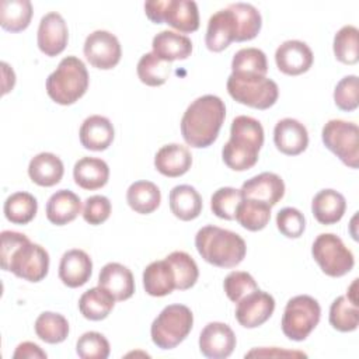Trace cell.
<instances>
[{
  "mask_svg": "<svg viewBox=\"0 0 359 359\" xmlns=\"http://www.w3.org/2000/svg\"><path fill=\"white\" fill-rule=\"evenodd\" d=\"M358 76L349 74L341 79L334 90V102L341 111H355L359 105Z\"/></svg>",
  "mask_w": 359,
  "mask_h": 359,
  "instance_id": "46",
  "label": "cell"
},
{
  "mask_svg": "<svg viewBox=\"0 0 359 359\" xmlns=\"http://www.w3.org/2000/svg\"><path fill=\"white\" fill-rule=\"evenodd\" d=\"M264 144V128L259 121L238 115L230 126V139L223 146L224 164L234 171H245L258 161V153Z\"/></svg>",
  "mask_w": 359,
  "mask_h": 359,
  "instance_id": "3",
  "label": "cell"
},
{
  "mask_svg": "<svg viewBox=\"0 0 359 359\" xmlns=\"http://www.w3.org/2000/svg\"><path fill=\"white\" fill-rule=\"evenodd\" d=\"M111 215V202L104 195H93L86 199L83 208V219L93 226H98L108 220Z\"/></svg>",
  "mask_w": 359,
  "mask_h": 359,
  "instance_id": "48",
  "label": "cell"
},
{
  "mask_svg": "<svg viewBox=\"0 0 359 359\" xmlns=\"http://www.w3.org/2000/svg\"><path fill=\"white\" fill-rule=\"evenodd\" d=\"M247 356H297V358H306V353L297 352V351H282L278 348H262V349H252L245 355Z\"/></svg>",
  "mask_w": 359,
  "mask_h": 359,
  "instance_id": "50",
  "label": "cell"
},
{
  "mask_svg": "<svg viewBox=\"0 0 359 359\" xmlns=\"http://www.w3.org/2000/svg\"><path fill=\"white\" fill-rule=\"evenodd\" d=\"M275 310V299L259 289L237 302L236 320L244 328H257L269 320Z\"/></svg>",
  "mask_w": 359,
  "mask_h": 359,
  "instance_id": "13",
  "label": "cell"
},
{
  "mask_svg": "<svg viewBox=\"0 0 359 359\" xmlns=\"http://www.w3.org/2000/svg\"><path fill=\"white\" fill-rule=\"evenodd\" d=\"M143 287L147 294L163 297L175 289V276L167 259L154 261L143 271Z\"/></svg>",
  "mask_w": 359,
  "mask_h": 359,
  "instance_id": "29",
  "label": "cell"
},
{
  "mask_svg": "<svg viewBox=\"0 0 359 359\" xmlns=\"http://www.w3.org/2000/svg\"><path fill=\"white\" fill-rule=\"evenodd\" d=\"M168 264L171 265L175 276V289L187 290L191 289L199 276V269L194 258L184 251H172L165 257Z\"/></svg>",
  "mask_w": 359,
  "mask_h": 359,
  "instance_id": "38",
  "label": "cell"
},
{
  "mask_svg": "<svg viewBox=\"0 0 359 359\" xmlns=\"http://www.w3.org/2000/svg\"><path fill=\"white\" fill-rule=\"evenodd\" d=\"M35 334L39 339L46 344H60L69 335V323L67 320L53 311H43L35 320Z\"/></svg>",
  "mask_w": 359,
  "mask_h": 359,
  "instance_id": "37",
  "label": "cell"
},
{
  "mask_svg": "<svg viewBox=\"0 0 359 359\" xmlns=\"http://www.w3.org/2000/svg\"><path fill=\"white\" fill-rule=\"evenodd\" d=\"M4 216L14 224L29 223L38 210V202L34 195L20 191L11 194L4 202Z\"/></svg>",
  "mask_w": 359,
  "mask_h": 359,
  "instance_id": "36",
  "label": "cell"
},
{
  "mask_svg": "<svg viewBox=\"0 0 359 359\" xmlns=\"http://www.w3.org/2000/svg\"><path fill=\"white\" fill-rule=\"evenodd\" d=\"M0 261L4 271L28 282L42 280L49 271L48 251L18 231H1Z\"/></svg>",
  "mask_w": 359,
  "mask_h": 359,
  "instance_id": "1",
  "label": "cell"
},
{
  "mask_svg": "<svg viewBox=\"0 0 359 359\" xmlns=\"http://www.w3.org/2000/svg\"><path fill=\"white\" fill-rule=\"evenodd\" d=\"M231 73L266 76L268 62L265 53L258 48H243L237 50L231 60Z\"/></svg>",
  "mask_w": 359,
  "mask_h": 359,
  "instance_id": "39",
  "label": "cell"
},
{
  "mask_svg": "<svg viewBox=\"0 0 359 359\" xmlns=\"http://www.w3.org/2000/svg\"><path fill=\"white\" fill-rule=\"evenodd\" d=\"M144 13L151 22L168 24L182 34L199 28V11L192 0H149L144 3Z\"/></svg>",
  "mask_w": 359,
  "mask_h": 359,
  "instance_id": "8",
  "label": "cell"
},
{
  "mask_svg": "<svg viewBox=\"0 0 359 359\" xmlns=\"http://www.w3.org/2000/svg\"><path fill=\"white\" fill-rule=\"evenodd\" d=\"M79 136L84 149L102 151L111 146L115 130L108 118L101 115H91L83 121Z\"/></svg>",
  "mask_w": 359,
  "mask_h": 359,
  "instance_id": "22",
  "label": "cell"
},
{
  "mask_svg": "<svg viewBox=\"0 0 359 359\" xmlns=\"http://www.w3.org/2000/svg\"><path fill=\"white\" fill-rule=\"evenodd\" d=\"M223 289L226 296L237 303L240 302L243 297H245L247 294L252 293L254 290L258 289V285L255 282V279L244 271H233L230 272L223 282Z\"/></svg>",
  "mask_w": 359,
  "mask_h": 359,
  "instance_id": "45",
  "label": "cell"
},
{
  "mask_svg": "<svg viewBox=\"0 0 359 359\" xmlns=\"http://www.w3.org/2000/svg\"><path fill=\"white\" fill-rule=\"evenodd\" d=\"M65 172L62 160L53 153H39L28 164V175L39 187H53L60 182Z\"/></svg>",
  "mask_w": 359,
  "mask_h": 359,
  "instance_id": "28",
  "label": "cell"
},
{
  "mask_svg": "<svg viewBox=\"0 0 359 359\" xmlns=\"http://www.w3.org/2000/svg\"><path fill=\"white\" fill-rule=\"evenodd\" d=\"M321 317L318 302L309 294L292 297L282 316V331L292 341H304L317 327Z\"/></svg>",
  "mask_w": 359,
  "mask_h": 359,
  "instance_id": "9",
  "label": "cell"
},
{
  "mask_svg": "<svg viewBox=\"0 0 359 359\" xmlns=\"http://www.w3.org/2000/svg\"><path fill=\"white\" fill-rule=\"evenodd\" d=\"M324 146L349 168L359 164V128L342 119L328 121L321 132Z\"/></svg>",
  "mask_w": 359,
  "mask_h": 359,
  "instance_id": "11",
  "label": "cell"
},
{
  "mask_svg": "<svg viewBox=\"0 0 359 359\" xmlns=\"http://www.w3.org/2000/svg\"><path fill=\"white\" fill-rule=\"evenodd\" d=\"M278 230L287 238H299L306 229V219L296 208H283L276 215Z\"/></svg>",
  "mask_w": 359,
  "mask_h": 359,
  "instance_id": "47",
  "label": "cell"
},
{
  "mask_svg": "<svg viewBox=\"0 0 359 359\" xmlns=\"http://www.w3.org/2000/svg\"><path fill=\"white\" fill-rule=\"evenodd\" d=\"M98 286L108 290L118 302L128 300L135 293V279L130 269L118 262H108L101 268Z\"/></svg>",
  "mask_w": 359,
  "mask_h": 359,
  "instance_id": "21",
  "label": "cell"
},
{
  "mask_svg": "<svg viewBox=\"0 0 359 359\" xmlns=\"http://www.w3.org/2000/svg\"><path fill=\"white\" fill-rule=\"evenodd\" d=\"M237 21L236 42H244L254 39L262 27V18L259 11L248 3H233L227 6Z\"/></svg>",
  "mask_w": 359,
  "mask_h": 359,
  "instance_id": "34",
  "label": "cell"
},
{
  "mask_svg": "<svg viewBox=\"0 0 359 359\" xmlns=\"http://www.w3.org/2000/svg\"><path fill=\"white\" fill-rule=\"evenodd\" d=\"M153 53L164 62L185 60L192 53V42L188 36L174 32V31H161L158 32L151 42Z\"/></svg>",
  "mask_w": 359,
  "mask_h": 359,
  "instance_id": "24",
  "label": "cell"
},
{
  "mask_svg": "<svg viewBox=\"0 0 359 359\" xmlns=\"http://www.w3.org/2000/svg\"><path fill=\"white\" fill-rule=\"evenodd\" d=\"M126 202L136 213L149 215L160 206L161 192L154 182L136 181L126 191Z\"/></svg>",
  "mask_w": 359,
  "mask_h": 359,
  "instance_id": "32",
  "label": "cell"
},
{
  "mask_svg": "<svg viewBox=\"0 0 359 359\" xmlns=\"http://www.w3.org/2000/svg\"><path fill=\"white\" fill-rule=\"evenodd\" d=\"M313 52L303 41L290 39L278 46L275 62L278 69L287 76H299L306 73L313 65Z\"/></svg>",
  "mask_w": 359,
  "mask_h": 359,
  "instance_id": "16",
  "label": "cell"
},
{
  "mask_svg": "<svg viewBox=\"0 0 359 359\" xmlns=\"http://www.w3.org/2000/svg\"><path fill=\"white\" fill-rule=\"evenodd\" d=\"M195 247L208 264L217 268L237 266L247 252L245 241L240 234L213 224L198 230Z\"/></svg>",
  "mask_w": 359,
  "mask_h": 359,
  "instance_id": "4",
  "label": "cell"
},
{
  "mask_svg": "<svg viewBox=\"0 0 359 359\" xmlns=\"http://www.w3.org/2000/svg\"><path fill=\"white\" fill-rule=\"evenodd\" d=\"M192 325L194 314L187 306L170 304L151 323V341L160 349H172L188 337Z\"/></svg>",
  "mask_w": 359,
  "mask_h": 359,
  "instance_id": "6",
  "label": "cell"
},
{
  "mask_svg": "<svg viewBox=\"0 0 359 359\" xmlns=\"http://www.w3.org/2000/svg\"><path fill=\"white\" fill-rule=\"evenodd\" d=\"M32 18L29 0H3L0 3V25L8 32L24 31Z\"/></svg>",
  "mask_w": 359,
  "mask_h": 359,
  "instance_id": "33",
  "label": "cell"
},
{
  "mask_svg": "<svg viewBox=\"0 0 359 359\" xmlns=\"http://www.w3.org/2000/svg\"><path fill=\"white\" fill-rule=\"evenodd\" d=\"M74 182L87 191L102 188L109 178L108 164L97 157H83L73 167Z\"/></svg>",
  "mask_w": 359,
  "mask_h": 359,
  "instance_id": "26",
  "label": "cell"
},
{
  "mask_svg": "<svg viewBox=\"0 0 359 359\" xmlns=\"http://www.w3.org/2000/svg\"><path fill=\"white\" fill-rule=\"evenodd\" d=\"M273 143L280 153L286 156H297L309 146L307 129L297 119L283 118L275 125Z\"/></svg>",
  "mask_w": 359,
  "mask_h": 359,
  "instance_id": "18",
  "label": "cell"
},
{
  "mask_svg": "<svg viewBox=\"0 0 359 359\" xmlns=\"http://www.w3.org/2000/svg\"><path fill=\"white\" fill-rule=\"evenodd\" d=\"M243 198L255 199L275 206L285 195V182L275 172H261L247 180L241 187Z\"/></svg>",
  "mask_w": 359,
  "mask_h": 359,
  "instance_id": "19",
  "label": "cell"
},
{
  "mask_svg": "<svg viewBox=\"0 0 359 359\" xmlns=\"http://www.w3.org/2000/svg\"><path fill=\"white\" fill-rule=\"evenodd\" d=\"M237 35V21L233 11L227 8H222L210 15L208 21L205 43L206 48L212 52L224 50Z\"/></svg>",
  "mask_w": 359,
  "mask_h": 359,
  "instance_id": "17",
  "label": "cell"
},
{
  "mask_svg": "<svg viewBox=\"0 0 359 359\" xmlns=\"http://www.w3.org/2000/svg\"><path fill=\"white\" fill-rule=\"evenodd\" d=\"M226 118L222 98L213 94L198 97L185 109L181 119V135L185 143L195 149L209 147L219 136Z\"/></svg>",
  "mask_w": 359,
  "mask_h": 359,
  "instance_id": "2",
  "label": "cell"
},
{
  "mask_svg": "<svg viewBox=\"0 0 359 359\" xmlns=\"http://www.w3.org/2000/svg\"><path fill=\"white\" fill-rule=\"evenodd\" d=\"M330 324L339 332L355 331L359 324L358 304L346 296H338L330 307Z\"/></svg>",
  "mask_w": 359,
  "mask_h": 359,
  "instance_id": "41",
  "label": "cell"
},
{
  "mask_svg": "<svg viewBox=\"0 0 359 359\" xmlns=\"http://www.w3.org/2000/svg\"><path fill=\"white\" fill-rule=\"evenodd\" d=\"M236 342L233 330L219 321L206 324L199 335V349L203 356L210 359L229 358L236 348Z\"/></svg>",
  "mask_w": 359,
  "mask_h": 359,
  "instance_id": "15",
  "label": "cell"
},
{
  "mask_svg": "<svg viewBox=\"0 0 359 359\" xmlns=\"http://www.w3.org/2000/svg\"><path fill=\"white\" fill-rule=\"evenodd\" d=\"M93 272L90 255L79 248L66 251L59 264V279L67 287H80L86 285Z\"/></svg>",
  "mask_w": 359,
  "mask_h": 359,
  "instance_id": "20",
  "label": "cell"
},
{
  "mask_svg": "<svg viewBox=\"0 0 359 359\" xmlns=\"http://www.w3.org/2000/svg\"><path fill=\"white\" fill-rule=\"evenodd\" d=\"M115 304V297L101 286L86 290L79 300L81 316L91 321H100L108 317Z\"/></svg>",
  "mask_w": 359,
  "mask_h": 359,
  "instance_id": "31",
  "label": "cell"
},
{
  "mask_svg": "<svg viewBox=\"0 0 359 359\" xmlns=\"http://www.w3.org/2000/svg\"><path fill=\"white\" fill-rule=\"evenodd\" d=\"M243 201L241 189H236L231 187H223L213 192L210 198V209L212 212L224 220H234L236 210Z\"/></svg>",
  "mask_w": 359,
  "mask_h": 359,
  "instance_id": "43",
  "label": "cell"
},
{
  "mask_svg": "<svg viewBox=\"0 0 359 359\" xmlns=\"http://www.w3.org/2000/svg\"><path fill=\"white\" fill-rule=\"evenodd\" d=\"M13 358L14 359H18V358H22V359H35V358H41V359H45L46 358V352H43L36 344L34 342H29V341H25V342H21L15 352L13 353Z\"/></svg>",
  "mask_w": 359,
  "mask_h": 359,
  "instance_id": "49",
  "label": "cell"
},
{
  "mask_svg": "<svg viewBox=\"0 0 359 359\" xmlns=\"http://www.w3.org/2000/svg\"><path fill=\"white\" fill-rule=\"evenodd\" d=\"M271 219V206L268 203L243 198L237 210L236 220L250 231H259L266 227Z\"/></svg>",
  "mask_w": 359,
  "mask_h": 359,
  "instance_id": "35",
  "label": "cell"
},
{
  "mask_svg": "<svg viewBox=\"0 0 359 359\" xmlns=\"http://www.w3.org/2000/svg\"><path fill=\"white\" fill-rule=\"evenodd\" d=\"M346 210V201L335 189H321L311 201V212L321 224H334L339 222Z\"/></svg>",
  "mask_w": 359,
  "mask_h": 359,
  "instance_id": "25",
  "label": "cell"
},
{
  "mask_svg": "<svg viewBox=\"0 0 359 359\" xmlns=\"http://www.w3.org/2000/svg\"><path fill=\"white\" fill-rule=\"evenodd\" d=\"M337 60L345 65H355L359 60V31L353 25H344L334 36L332 43Z\"/></svg>",
  "mask_w": 359,
  "mask_h": 359,
  "instance_id": "42",
  "label": "cell"
},
{
  "mask_svg": "<svg viewBox=\"0 0 359 359\" xmlns=\"http://www.w3.org/2000/svg\"><path fill=\"white\" fill-rule=\"evenodd\" d=\"M88 81L86 65L76 56H66L48 76L46 93L56 104L72 105L86 94Z\"/></svg>",
  "mask_w": 359,
  "mask_h": 359,
  "instance_id": "5",
  "label": "cell"
},
{
  "mask_svg": "<svg viewBox=\"0 0 359 359\" xmlns=\"http://www.w3.org/2000/svg\"><path fill=\"white\" fill-rule=\"evenodd\" d=\"M227 93L234 101L257 109L271 108L279 97V88L273 80L252 74L231 73L227 79Z\"/></svg>",
  "mask_w": 359,
  "mask_h": 359,
  "instance_id": "7",
  "label": "cell"
},
{
  "mask_svg": "<svg viewBox=\"0 0 359 359\" xmlns=\"http://www.w3.org/2000/svg\"><path fill=\"white\" fill-rule=\"evenodd\" d=\"M311 254L321 271L331 278H341L352 271L353 254L342 240L332 233H321L313 243Z\"/></svg>",
  "mask_w": 359,
  "mask_h": 359,
  "instance_id": "10",
  "label": "cell"
},
{
  "mask_svg": "<svg viewBox=\"0 0 359 359\" xmlns=\"http://www.w3.org/2000/svg\"><path fill=\"white\" fill-rule=\"evenodd\" d=\"M170 209L180 220H194L202 212V196L191 185H177L170 191Z\"/></svg>",
  "mask_w": 359,
  "mask_h": 359,
  "instance_id": "30",
  "label": "cell"
},
{
  "mask_svg": "<svg viewBox=\"0 0 359 359\" xmlns=\"http://www.w3.org/2000/svg\"><path fill=\"white\" fill-rule=\"evenodd\" d=\"M192 165V154L187 146L170 143L158 149L154 156L156 170L170 178L184 175Z\"/></svg>",
  "mask_w": 359,
  "mask_h": 359,
  "instance_id": "23",
  "label": "cell"
},
{
  "mask_svg": "<svg viewBox=\"0 0 359 359\" xmlns=\"http://www.w3.org/2000/svg\"><path fill=\"white\" fill-rule=\"evenodd\" d=\"M67 41L69 29L65 18L56 11L45 14L39 21L36 34L39 50L46 56H57L65 50Z\"/></svg>",
  "mask_w": 359,
  "mask_h": 359,
  "instance_id": "14",
  "label": "cell"
},
{
  "mask_svg": "<svg viewBox=\"0 0 359 359\" xmlns=\"http://www.w3.org/2000/svg\"><path fill=\"white\" fill-rule=\"evenodd\" d=\"M109 351L108 339L97 331L84 332L76 344V352L81 359H107Z\"/></svg>",
  "mask_w": 359,
  "mask_h": 359,
  "instance_id": "44",
  "label": "cell"
},
{
  "mask_svg": "<svg viewBox=\"0 0 359 359\" xmlns=\"http://www.w3.org/2000/svg\"><path fill=\"white\" fill-rule=\"evenodd\" d=\"M80 210V198L69 189L56 191L46 202V217L56 226H65L73 222L79 216Z\"/></svg>",
  "mask_w": 359,
  "mask_h": 359,
  "instance_id": "27",
  "label": "cell"
},
{
  "mask_svg": "<svg viewBox=\"0 0 359 359\" xmlns=\"http://www.w3.org/2000/svg\"><path fill=\"white\" fill-rule=\"evenodd\" d=\"M87 62L97 69L109 70L115 67L122 56V49L118 38L104 29L91 32L83 46Z\"/></svg>",
  "mask_w": 359,
  "mask_h": 359,
  "instance_id": "12",
  "label": "cell"
},
{
  "mask_svg": "<svg viewBox=\"0 0 359 359\" xmlns=\"http://www.w3.org/2000/svg\"><path fill=\"white\" fill-rule=\"evenodd\" d=\"M136 72L139 80L143 84L157 87L168 80L171 66L168 62H164L160 57H157L153 52H149L139 59Z\"/></svg>",
  "mask_w": 359,
  "mask_h": 359,
  "instance_id": "40",
  "label": "cell"
}]
</instances>
